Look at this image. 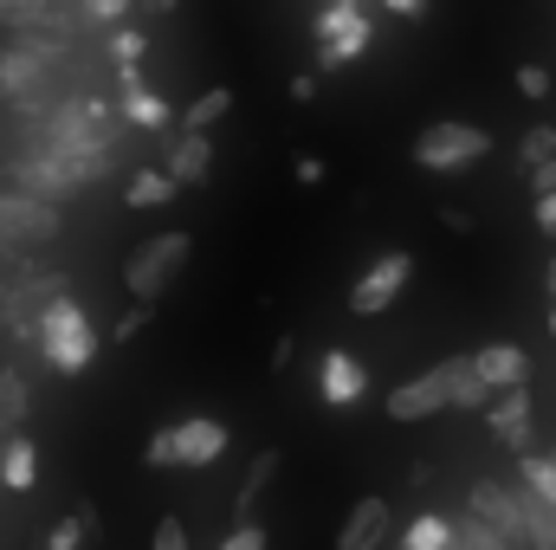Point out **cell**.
Instances as JSON below:
<instances>
[{
	"label": "cell",
	"mask_w": 556,
	"mask_h": 550,
	"mask_svg": "<svg viewBox=\"0 0 556 550\" xmlns=\"http://www.w3.org/2000/svg\"><path fill=\"white\" fill-rule=\"evenodd\" d=\"M33 343L46 350V363H52L59 376H85V363L98 357L91 317L78 311V298H72V291H65V298H52V304L39 311V324H33Z\"/></svg>",
	"instance_id": "obj_1"
},
{
	"label": "cell",
	"mask_w": 556,
	"mask_h": 550,
	"mask_svg": "<svg viewBox=\"0 0 556 550\" xmlns=\"http://www.w3.org/2000/svg\"><path fill=\"white\" fill-rule=\"evenodd\" d=\"M181 266H188V234H155V240H142L137 253H130L124 285H130L137 304H155V298L181 278Z\"/></svg>",
	"instance_id": "obj_2"
},
{
	"label": "cell",
	"mask_w": 556,
	"mask_h": 550,
	"mask_svg": "<svg viewBox=\"0 0 556 550\" xmlns=\"http://www.w3.org/2000/svg\"><path fill=\"white\" fill-rule=\"evenodd\" d=\"M485 149H492V137L472 130V124H427L420 142H415V162L420 168H433V175H453V168L485 162Z\"/></svg>",
	"instance_id": "obj_3"
},
{
	"label": "cell",
	"mask_w": 556,
	"mask_h": 550,
	"mask_svg": "<svg viewBox=\"0 0 556 550\" xmlns=\"http://www.w3.org/2000/svg\"><path fill=\"white\" fill-rule=\"evenodd\" d=\"M52 234H59L52 201H39V195H26V188L0 195V253H13V247H39V240H52Z\"/></svg>",
	"instance_id": "obj_4"
},
{
	"label": "cell",
	"mask_w": 556,
	"mask_h": 550,
	"mask_svg": "<svg viewBox=\"0 0 556 550\" xmlns=\"http://www.w3.org/2000/svg\"><path fill=\"white\" fill-rule=\"evenodd\" d=\"M408 278H415V260H408V253H382L369 273L350 285V311H356V317H376V311H389V304L408 291Z\"/></svg>",
	"instance_id": "obj_5"
},
{
	"label": "cell",
	"mask_w": 556,
	"mask_h": 550,
	"mask_svg": "<svg viewBox=\"0 0 556 550\" xmlns=\"http://www.w3.org/2000/svg\"><path fill=\"white\" fill-rule=\"evenodd\" d=\"M65 52V39H52V46H13V52H0V98H13V104H33L39 91H46V59H59Z\"/></svg>",
	"instance_id": "obj_6"
},
{
	"label": "cell",
	"mask_w": 556,
	"mask_h": 550,
	"mask_svg": "<svg viewBox=\"0 0 556 550\" xmlns=\"http://www.w3.org/2000/svg\"><path fill=\"white\" fill-rule=\"evenodd\" d=\"M466 512H472V518H485V525H492V532H498L511 550L525 545V512H518V492H505V486L479 479V486L466 492Z\"/></svg>",
	"instance_id": "obj_7"
},
{
	"label": "cell",
	"mask_w": 556,
	"mask_h": 550,
	"mask_svg": "<svg viewBox=\"0 0 556 550\" xmlns=\"http://www.w3.org/2000/svg\"><path fill=\"white\" fill-rule=\"evenodd\" d=\"M220 453H227V421H214V414L175 421V466H207Z\"/></svg>",
	"instance_id": "obj_8"
},
{
	"label": "cell",
	"mask_w": 556,
	"mask_h": 550,
	"mask_svg": "<svg viewBox=\"0 0 556 550\" xmlns=\"http://www.w3.org/2000/svg\"><path fill=\"white\" fill-rule=\"evenodd\" d=\"M433 409H453V402H446V376H440V363L420 370L415 383L389 389V414H395V421H420V414H433Z\"/></svg>",
	"instance_id": "obj_9"
},
{
	"label": "cell",
	"mask_w": 556,
	"mask_h": 550,
	"mask_svg": "<svg viewBox=\"0 0 556 550\" xmlns=\"http://www.w3.org/2000/svg\"><path fill=\"white\" fill-rule=\"evenodd\" d=\"M382 538H389V499H356V512L337 532V550H382Z\"/></svg>",
	"instance_id": "obj_10"
},
{
	"label": "cell",
	"mask_w": 556,
	"mask_h": 550,
	"mask_svg": "<svg viewBox=\"0 0 556 550\" xmlns=\"http://www.w3.org/2000/svg\"><path fill=\"white\" fill-rule=\"evenodd\" d=\"M317 389H324V402H330V409H350V402L363 396V363H356L350 350H330V357H324Z\"/></svg>",
	"instance_id": "obj_11"
},
{
	"label": "cell",
	"mask_w": 556,
	"mask_h": 550,
	"mask_svg": "<svg viewBox=\"0 0 556 550\" xmlns=\"http://www.w3.org/2000/svg\"><path fill=\"white\" fill-rule=\"evenodd\" d=\"M485 421H492V434H498L505 447H525V440H531V389H525V383H518V389H505V396L492 402Z\"/></svg>",
	"instance_id": "obj_12"
},
{
	"label": "cell",
	"mask_w": 556,
	"mask_h": 550,
	"mask_svg": "<svg viewBox=\"0 0 556 550\" xmlns=\"http://www.w3.org/2000/svg\"><path fill=\"white\" fill-rule=\"evenodd\" d=\"M369 39H376V26H369V13H356L343 33H330V39L317 46V72H337V65L363 59V52H369Z\"/></svg>",
	"instance_id": "obj_13"
},
{
	"label": "cell",
	"mask_w": 556,
	"mask_h": 550,
	"mask_svg": "<svg viewBox=\"0 0 556 550\" xmlns=\"http://www.w3.org/2000/svg\"><path fill=\"white\" fill-rule=\"evenodd\" d=\"M440 376H446V402H453V409H485L492 383L479 376V363H472V357H446V363H440Z\"/></svg>",
	"instance_id": "obj_14"
},
{
	"label": "cell",
	"mask_w": 556,
	"mask_h": 550,
	"mask_svg": "<svg viewBox=\"0 0 556 550\" xmlns=\"http://www.w3.org/2000/svg\"><path fill=\"white\" fill-rule=\"evenodd\" d=\"M207 168H214V142H207V130H181L175 155H168V175H175L181 188H194V182H207Z\"/></svg>",
	"instance_id": "obj_15"
},
{
	"label": "cell",
	"mask_w": 556,
	"mask_h": 550,
	"mask_svg": "<svg viewBox=\"0 0 556 550\" xmlns=\"http://www.w3.org/2000/svg\"><path fill=\"white\" fill-rule=\"evenodd\" d=\"M472 363H479V376H485L492 389H518V383H525V370H531V357H525L518 343H485Z\"/></svg>",
	"instance_id": "obj_16"
},
{
	"label": "cell",
	"mask_w": 556,
	"mask_h": 550,
	"mask_svg": "<svg viewBox=\"0 0 556 550\" xmlns=\"http://www.w3.org/2000/svg\"><path fill=\"white\" fill-rule=\"evenodd\" d=\"M33 479H39V447H33L26 434H7V440H0V486H7V492H26Z\"/></svg>",
	"instance_id": "obj_17"
},
{
	"label": "cell",
	"mask_w": 556,
	"mask_h": 550,
	"mask_svg": "<svg viewBox=\"0 0 556 550\" xmlns=\"http://www.w3.org/2000/svg\"><path fill=\"white\" fill-rule=\"evenodd\" d=\"M518 512H525V545L531 550H556V505L544 492L518 486Z\"/></svg>",
	"instance_id": "obj_18"
},
{
	"label": "cell",
	"mask_w": 556,
	"mask_h": 550,
	"mask_svg": "<svg viewBox=\"0 0 556 550\" xmlns=\"http://www.w3.org/2000/svg\"><path fill=\"white\" fill-rule=\"evenodd\" d=\"M175 188H181V182H175L168 168H137L130 188H124V201H130V208H162V201H175Z\"/></svg>",
	"instance_id": "obj_19"
},
{
	"label": "cell",
	"mask_w": 556,
	"mask_h": 550,
	"mask_svg": "<svg viewBox=\"0 0 556 550\" xmlns=\"http://www.w3.org/2000/svg\"><path fill=\"white\" fill-rule=\"evenodd\" d=\"M227 111H233V91H227V85H214V91H201V98L181 111V124H188V130H214Z\"/></svg>",
	"instance_id": "obj_20"
},
{
	"label": "cell",
	"mask_w": 556,
	"mask_h": 550,
	"mask_svg": "<svg viewBox=\"0 0 556 550\" xmlns=\"http://www.w3.org/2000/svg\"><path fill=\"white\" fill-rule=\"evenodd\" d=\"M124 124H130V130H162V124H168V104L137 85V91H124Z\"/></svg>",
	"instance_id": "obj_21"
},
{
	"label": "cell",
	"mask_w": 556,
	"mask_h": 550,
	"mask_svg": "<svg viewBox=\"0 0 556 550\" xmlns=\"http://www.w3.org/2000/svg\"><path fill=\"white\" fill-rule=\"evenodd\" d=\"M273 473H278V453L266 447V453L253 460V473H247V486H240V499H233V512H240V518H253V499H260V492L273 486Z\"/></svg>",
	"instance_id": "obj_22"
},
{
	"label": "cell",
	"mask_w": 556,
	"mask_h": 550,
	"mask_svg": "<svg viewBox=\"0 0 556 550\" xmlns=\"http://www.w3.org/2000/svg\"><path fill=\"white\" fill-rule=\"evenodd\" d=\"M518 473H525V486H531V492H544V499L556 505V453H525V460H518Z\"/></svg>",
	"instance_id": "obj_23"
},
{
	"label": "cell",
	"mask_w": 556,
	"mask_h": 550,
	"mask_svg": "<svg viewBox=\"0 0 556 550\" xmlns=\"http://www.w3.org/2000/svg\"><path fill=\"white\" fill-rule=\"evenodd\" d=\"M446 545H453V525H446V518L420 512L415 525H408V550H446Z\"/></svg>",
	"instance_id": "obj_24"
},
{
	"label": "cell",
	"mask_w": 556,
	"mask_h": 550,
	"mask_svg": "<svg viewBox=\"0 0 556 550\" xmlns=\"http://www.w3.org/2000/svg\"><path fill=\"white\" fill-rule=\"evenodd\" d=\"M13 421H26V389H20V376L0 370V440L13 434Z\"/></svg>",
	"instance_id": "obj_25"
},
{
	"label": "cell",
	"mask_w": 556,
	"mask_h": 550,
	"mask_svg": "<svg viewBox=\"0 0 556 550\" xmlns=\"http://www.w3.org/2000/svg\"><path fill=\"white\" fill-rule=\"evenodd\" d=\"M85 538H91V512H72L65 525H52L46 550H85Z\"/></svg>",
	"instance_id": "obj_26"
},
{
	"label": "cell",
	"mask_w": 556,
	"mask_h": 550,
	"mask_svg": "<svg viewBox=\"0 0 556 550\" xmlns=\"http://www.w3.org/2000/svg\"><path fill=\"white\" fill-rule=\"evenodd\" d=\"M518 155H525V168L551 162V155H556V130H544V124H538V130H525V142H518Z\"/></svg>",
	"instance_id": "obj_27"
},
{
	"label": "cell",
	"mask_w": 556,
	"mask_h": 550,
	"mask_svg": "<svg viewBox=\"0 0 556 550\" xmlns=\"http://www.w3.org/2000/svg\"><path fill=\"white\" fill-rule=\"evenodd\" d=\"M39 13H46V0H0V26H20L26 33Z\"/></svg>",
	"instance_id": "obj_28"
},
{
	"label": "cell",
	"mask_w": 556,
	"mask_h": 550,
	"mask_svg": "<svg viewBox=\"0 0 556 550\" xmlns=\"http://www.w3.org/2000/svg\"><path fill=\"white\" fill-rule=\"evenodd\" d=\"M142 460H149V466H175V421H168L162 434H149V447H142Z\"/></svg>",
	"instance_id": "obj_29"
},
{
	"label": "cell",
	"mask_w": 556,
	"mask_h": 550,
	"mask_svg": "<svg viewBox=\"0 0 556 550\" xmlns=\"http://www.w3.org/2000/svg\"><path fill=\"white\" fill-rule=\"evenodd\" d=\"M220 550H266V525H253V518H240L233 532H227V545Z\"/></svg>",
	"instance_id": "obj_30"
},
{
	"label": "cell",
	"mask_w": 556,
	"mask_h": 550,
	"mask_svg": "<svg viewBox=\"0 0 556 550\" xmlns=\"http://www.w3.org/2000/svg\"><path fill=\"white\" fill-rule=\"evenodd\" d=\"M518 91L544 104V98H551V72H544V65H518Z\"/></svg>",
	"instance_id": "obj_31"
},
{
	"label": "cell",
	"mask_w": 556,
	"mask_h": 550,
	"mask_svg": "<svg viewBox=\"0 0 556 550\" xmlns=\"http://www.w3.org/2000/svg\"><path fill=\"white\" fill-rule=\"evenodd\" d=\"M142 46H149L142 33H117V39H111V59H117V65H137V59H142Z\"/></svg>",
	"instance_id": "obj_32"
},
{
	"label": "cell",
	"mask_w": 556,
	"mask_h": 550,
	"mask_svg": "<svg viewBox=\"0 0 556 550\" xmlns=\"http://www.w3.org/2000/svg\"><path fill=\"white\" fill-rule=\"evenodd\" d=\"M155 550H188V525L181 518H162L155 525Z\"/></svg>",
	"instance_id": "obj_33"
},
{
	"label": "cell",
	"mask_w": 556,
	"mask_h": 550,
	"mask_svg": "<svg viewBox=\"0 0 556 550\" xmlns=\"http://www.w3.org/2000/svg\"><path fill=\"white\" fill-rule=\"evenodd\" d=\"M142 324H149V304H137L130 317H117V343H130V337H137Z\"/></svg>",
	"instance_id": "obj_34"
},
{
	"label": "cell",
	"mask_w": 556,
	"mask_h": 550,
	"mask_svg": "<svg viewBox=\"0 0 556 550\" xmlns=\"http://www.w3.org/2000/svg\"><path fill=\"white\" fill-rule=\"evenodd\" d=\"M291 175H298V182H324V155H298Z\"/></svg>",
	"instance_id": "obj_35"
},
{
	"label": "cell",
	"mask_w": 556,
	"mask_h": 550,
	"mask_svg": "<svg viewBox=\"0 0 556 550\" xmlns=\"http://www.w3.org/2000/svg\"><path fill=\"white\" fill-rule=\"evenodd\" d=\"M531 188H538V195H551V188H556V155H551V162H538V168H531Z\"/></svg>",
	"instance_id": "obj_36"
},
{
	"label": "cell",
	"mask_w": 556,
	"mask_h": 550,
	"mask_svg": "<svg viewBox=\"0 0 556 550\" xmlns=\"http://www.w3.org/2000/svg\"><path fill=\"white\" fill-rule=\"evenodd\" d=\"M124 7L130 0H85V13H98V20H124Z\"/></svg>",
	"instance_id": "obj_37"
},
{
	"label": "cell",
	"mask_w": 556,
	"mask_h": 550,
	"mask_svg": "<svg viewBox=\"0 0 556 550\" xmlns=\"http://www.w3.org/2000/svg\"><path fill=\"white\" fill-rule=\"evenodd\" d=\"M538 227L556 234V188H551V195H538Z\"/></svg>",
	"instance_id": "obj_38"
},
{
	"label": "cell",
	"mask_w": 556,
	"mask_h": 550,
	"mask_svg": "<svg viewBox=\"0 0 556 550\" xmlns=\"http://www.w3.org/2000/svg\"><path fill=\"white\" fill-rule=\"evenodd\" d=\"M291 98H298V104H311V98H317V78H311V72H298V78H291Z\"/></svg>",
	"instance_id": "obj_39"
},
{
	"label": "cell",
	"mask_w": 556,
	"mask_h": 550,
	"mask_svg": "<svg viewBox=\"0 0 556 550\" xmlns=\"http://www.w3.org/2000/svg\"><path fill=\"white\" fill-rule=\"evenodd\" d=\"M440 221H446L453 234H472V214H466V208H440Z\"/></svg>",
	"instance_id": "obj_40"
},
{
	"label": "cell",
	"mask_w": 556,
	"mask_h": 550,
	"mask_svg": "<svg viewBox=\"0 0 556 550\" xmlns=\"http://www.w3.org/2000/svg\"><path fill=\"white\" fill-rule=\"evenodd\" d=\"M382 7H389V13H402V20H420V13H427V0H382Z\"/></svg>",
	"instance_id": "obj_41"
},
{
	"label": "cell",
	"mask_w": 556,
	"mask_h": 550,
	"mask_svg": "<svg viewBox=\"0 0 556 550\" xmlns=\"http://www.w3.org/2000/svg\"><path fill=\"white\" fill-rule=\"evenodd\" d=\"M142 7H149V13H168V7H175V0H142Z\"/></svg>",
	"instance_id": "obj_42"
},
{
	"label": "cell",
	"mask_w": 556,
	"mask_h": 550,
	"mask_svg": "<svg viewBox=\"0 0 556 550\" xmlns=\"http://www.w3.org/2000/svg\"><path fill=\"white\" fill-rule=\"evenodd\" d=\"M551 291H556V260H551Z\"/></svg>",
	"instance_id": "obj_43"
},
{
	"label": "cell",
	"mask_w": 556,
	"mask_h": 550,
	"mask_svg": "<svg viewBox=\"0 0 556 550\" xmlns=\"http://www.w3.org/2000/svg\"><path fill=\"white\" fill-rule=\"evenodd\" d=\"M446 550H466V545H459V538H453V545H446Z\"/></svg>",
	"instance_id": "obj_44"
},
{
	"label": "cell",
	"mask_w": 556,
	"mask_h": 550,
	"mask_svg": "<svg viewBox=\"0 0 556 550\" xmlns=\"http://www.w3.org/2000/svg\"><path fill=\"white\" fill-rule=\"evenodd\" d=\"M551 337H556V311H551Z\"/></svg>",
	"instance_id": "obj_45"
},
{
	"label": "cell",
	"mask_w": 556,
	"mask_h": 550,
	"mask_svg": "<svg viewBox=\"0 0 556 550\" xmlns=\"http://www.w3.org/2000/svg\"><path fill=\"white\" fill-rule=\"evenodd\" d=\"M350 7H363V0H350Z\"/></svg>",
	"instance_id": "obj_46"
}]
</instances>
